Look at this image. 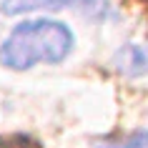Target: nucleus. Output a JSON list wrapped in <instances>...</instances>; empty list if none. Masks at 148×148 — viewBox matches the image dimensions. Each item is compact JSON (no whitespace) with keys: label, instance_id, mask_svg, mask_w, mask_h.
<instances>
[{"label":"nucleus","instance_id":"nucleus-1","mask_svg":"<svg viewBox=\"0 0 148 148\" xmlns=\"http://www.w3.org/2000/svg\"><path fill=\"white\" fill-rule=\"evenodd\" d=\"M73 33L58 20H28L13 28L0 48V63L10 70H28L35 63H63L73 50Z\"/></svg>","mask_w":148,"mask_h":148},{"label":"nucleus","instance_id":"nucleus-3","mask_svg":"<svg viewBox=\"0 0 148 148\" xmlns=\"http://www.w3.org/2000/svg\"><path fill=\"white\" fill-rule=\"evenodd\" d=\"M73 3L75 0H3L0 13L3 15H20V13H33V10H60Z\"/></svg>","mask_w":148,"mask_h":148},{"label":"nucleus","instance_id":"nucleus-4","mask_svg":"<svg viewBox=\"0 0 148 148\" xmlns=\"http://www.w3.org/2000/svg\"><path fill=\"white\" fill-rule=\"evenodd\" d=\"M98 148H148V131L133 133L125 143H101Z\"/></svg>","mask_w":148,"mask_h":148},{"label":"nucleus","instance_id":"nucleus-2","mask_svg":"<svg viewBox=\"0 0 148 148\" xmlns=\"http://www.w3.org/2000/svg\"><path fill=\"white\" fill-rule=\"evenodd\" d=\"M113 63L123 75H143V73H148V50L143 45L131 43L116 53Z\"/></svg>","mask_w":148,"mask_h":148}]
</instances>
